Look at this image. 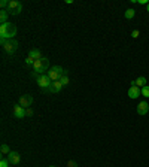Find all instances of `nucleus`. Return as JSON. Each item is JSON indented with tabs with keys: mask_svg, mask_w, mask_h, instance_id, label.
<instances>
[{
	"mask_svg": "<svg viewBox=\"0 0 149 167\" xmlns=\"http://www.w3.org/2000/svg\"><path fill=\"white\" fill-rule=\"evenodd\" d=\"M125 18H127V19H133V18H134V15H136V11H134V9H127V11H125Z\"/></svg>",
	"mask_w": 149,
	"mask_h": 167,
	"instance_id": "dca6fc26",
	"label": "nucleus"
},
{
	"mask_svg": "<svg viewBox=\"0 0 149 167\" xmlns=\"http://www.w3.org/2000/svg\"><path fill=\"white\" fill-rule=\"evenodd\" d=\"M139 34H140L139 30H133V32H131V37H133V39H137V37H139Z\"/></svg>",
	"mask_w": 149,
	"mask_h": 167,
	"instance_id": "5701e85b",
	"label": "nucleus"
},
{
	"mask_svg": "<svg viewBox=\"0 0 149 167\" xmlns=\"http://www.w3.org/2000/svg\"><path fill=\"white\" fill-rule=\"evenodd\" d=\"M48 70H49V60L46 58V57H42L40 60H36L33 64V72L36 75H45V73H48Z\"/></svg>",
	"mask_w": 149,
	"mask_h": 167,
	"instance_id": "f03ea898",
	"label": "nucleus"
},
{
	"mask_svg": "<svg viewBox=\"0 0 149 167\" xmlns=\"http://www.w3.org/2000/svg\"><path fill=\"white\" fill-rule=\"evenodd\" d=\"M25 64H27V66H33V64H34V60L30 58V57H27V58H25Z\"/></svg>",
	"mask_w": 149,
	"mask_h": 167,
	"instance_id": "4be33fe9",
	"label": "nucleus"
},
{
	"mask_svg": "<svg viewBox=\"0 0 149 167\" xmlns=\"http://www.w3.org/2000/svg\"><path fill=\"white\" fill-rule=\"evenodd\" d=\"M18 103L23 106V108H30L32 105H33V96H30V94H24V96H21L19 97V100H18Z\"/></svg>",
	"mask_w": 149,
	"mask_h": 167,
	"instance_id": "0eeeda50",
	"label": "nucleus"
},
{
	"mask_svg": "<svg viewBox=\"0 0 149 167\" xmlns=\"http://www.w3.org/2000/svg\"><path fill=\"white\" fill-rule=\"evenodd\" d=\"M8 17H9V12L6 9H2L0 11V23H8Z\"/></svg>",
	"mask_w": 149,
	"mask_h": 167,
	"instance_id": "4468645a",
	"label": "nucleus"
},
{
	"mask_svg": "<svg viewBox=\"0 0 149 167\" xmlns=\"http://www.w3.org/2000/svg\"><path fill=\"white\" fill-rule=\"evenodd\" d=\"M0 151H2V154H3V155H8L9 152H11V151H9V146L6 145V143H3V145L0 146Z\"/></svg>",
	"mask_w": 149,
	"mask_h": 167,
	"instance_id": "a211bd4d",
	"label": "nucleus"
},
{
	"mask_svg": "<svg viewBox=\"0 0 149 167\" xmlns=\"http://www.w3.org/2000/svg\"><path fill=\"white\" fill-rule=\"evenodd\" d=\"M149 112V103L148 101H140L137 105V113L139 115H146Z\"/></svg>",
	"mask_w": 149,
	"mask_h": 167,
	"instance_id": "f8f14e48",
	"label": "nucleus"
},
{
	"mask_svg": "<svg viewBox=\"0 0 149 167\" xmlns=\"http://www.w3.org/2000/svg\"><path fill=\"white\" fill-rule=\"evenodd\" d=\"M60 82L63 84V87H66V85H69V82H70V79H69V75H67V72L64 73V75L60 78Z\"/></svg>",
	"mask_w": 149,
	"mask_h": 167,
	"instance_id": "f3484780",
	"label": "nucleus"
},
{
	"mask_svg": "<svg viewBox=\"0 0 149 167\" xmlns=\"http://www.w3.org/2000/svg\"><path fill=\"white\" fill-rule=\"evenodd\" d=\"M61 90H63V84L60 82V81H54L52 85L46 90V92H49V94H57V92H60Z\"/></svg>",
	"mask_w": 149,
	"mask_h": 167,
	"instance_id": "9d476101",
	"label": "nucleus"
},
{
	"mask_svg": "<svg viewBox=\"0 0 149 167\" xmlns=\"http://www.w3.org/2000/svg\"><path fill=\"white\" fill-rule=\"evenodd\" d=\"M17 34V25L12 23H2L0 24V39H14V36Z\"/></svg>",
	"mask_w": 149,
	"mask_h": 167,
	"instance_id": "f257e3e1",
	"label": "nucleus"
},
{
	"mask_svg": "<svg viewBox=\"0 0 149 167\" xmlns=\"http://www.w3.org/2000/svg\"><path fill=\"white\" fill-rule=\"evenodd\" d=\"M14 117L18 118V119H23L24 117H27V113H25V108H23L19 103H17V105L14 106Z\"/></svg>",
	"mask_w": 149,
	"mask_h": 167,
	"instance_id": "1a4fd4ad",
	"label": "nucleus"
},
{
	"mask_svg": "<svg viewBox=\"0 0 149 167\" xmlns=\"http://www.w3.org/2000/svg\"><path fill=\"white\" fill-rule=\"evenodd\" d=\"M66 73V70L63 69V67H60V66H54V67H51L49 70H48V76L51 78V81L54 82V81H60V78Z\"/></svg>",
	"mask_w": 149,
	"mask_h": 167,
	"instance_id": "20e7f679",
	"label": "nucleus"
},
{
	"mask_svg": "<svg viewBox=\"0 0 149 167\" xmlns=\"http://www.w3.org/2000/svg\"><path fill=\"white\" fill-rule=\"evenodd\" d=\"M6 11H8L11 15H18V14H21V12H23V3H21V2H18V0H11Z\"/></svg>",
	"mask_w": 149,
	"mask_h": 167,
	"instance_id": "39448f33",
	"label": "nucleus"
},
{
	"mask_svg": "<svg viewBox=\"0 0 149 167\" xmlns=\"http://www.w3.org/2000/svg\"><path fill=\"white\" fill-rule=\"evenodd\" d=\"M49 167H55V166H49Z\"/></svg>",
	"mask_w": 149,
	"mask_h": 167,
	"instance_id": "bb28decb",
	"label": "nucleus"
},
{
	"mask_svg": "<svg viewBox=\"0 0 149 167\" xmlns=\"http://www.w3.org/2000/svg\"><path fill=\"white\" fill-rule=\"evenodd\" d=\"M25 113H27V117H33L34 112H33V109H32V108H27V109H25Z\"/></svg>",
	"mask_w": 149,
	"mask_h": 167,
	"instance_id": "b1692460",
	"label": "nucleus"
},
{
	"mask_svg": "<svg viewBox=\"0 0 149 167\" xmlns=\"http://www.w3.org/2000/svg\"><path fill=\"white\" fill-rule=\"evenodd\" d=\"M139 96H142V88L136 87V85H133V87L128 88V97L130 99H137Z\"/></svg>",
	"mask_w": 149,
	"mask_h": 167,
	"instance_id": "9b49d317",
	"label": "nucleus"
},
{
	"mask_svg": "<svg viewBox=\"0 0 149 167\" xmlns=\"http://www.w3.org/2000/svg\"><path fill=\"white\" fill-rule=\"evenodd\" d=\"M36 82H37V85L40 87L42 90H48L51 85H52V81H51V78L48 76V73H45V75H40L37 79H36Z\"/></svg>",
	"mask_w": 149,
	"mask_h": 167,
	"instance_id": "423d86ee",
	"label": "nucleus"
},
{
	"mask_svg": "<svg viewBox=\"0 0 149 167\" xmlns=\"http://www.w3.org/2000/svg\"><path fill=\"white\" fill-rule=\"evenodd\" d=\"M142 96L146 97V99H149V85H145V87L142 88Z\"/></svg>",
	"mask_w": 149,
	"mask_h": 167,
	"instance_id": "6ab92c4d",
	"label": "nucleus"
},
{
	"mask_svg": "<svg viewBox=\"0 0 149 167\" xmlns=\"http://www.w3.org/2000/svg\"><path fill=\"white\" fill-rule=\"evenodd\" d=\"M28 57H30V58H33L34 61H36V60H40V58H42L40 49H36V48L30 49V51H28Z\"/></svg>",
	"mask_w": 149,
	"mask_h": 167,
	"instance_id": "ddd939ff",
	"label": "nucleus"
},
{
	"mask_svg": "<svg viewBox=\"0 0 149 167\" xmlns=\"http://www.w3.org/2000/svg\"><path fill=\"white\" fill-rule=\"evenodd\" d=\"M0 167H9L8 158H2V161H0Z\"/></svg>",
	"mask_w": 149,
	"mask_h": 167,
	"instance_id": "aec40b11",
	"label": "nucleus"
},
{
	"mask_svg": "<svg viewBox=\"0 0 149 167\" xmlns=\"http://www.w3.org/2000/svg\"><path fill=\"white\" fill-rule=\"evenodd\" d=\"M8 5H9V2H8V0H2V2H0V6H2L3 9H5V8H8Z\"/></svg>",
	"mask_w": 149,
	"mask_h": 167,
	"instance_id": "393cba45",
	"label": "nucleus"
},
{
	"mask_svg": "<svg viewBox=\"0 0 149 167\" xmlns=\"http://www.w3.org/2000/svg\"><path fill=\"white\" fill-rule=\"evenodd\" d=\"M146 8H148V12H149V5H148V6H146Z\"/></svg>",
	"mask_w": 149,
	"mask_h": 167,
	"instance_id": "a878e982",
	"label": "nucleus"
},
{
	"mask_svg": "<svg viewBox=\"0 0 149 167\" xmlns=\"http://www.w3.org/2000/svg\"><path fill=\"white\" fill-rule=\"evenodd\" d=\"M0 45L3 46L5 52L9 54V55L15 54V51L18 49V42L15 41V39H9V41H6V39H0Z\"/></svg>",
	"mask_w": 149,
	"mask_h": 167,
	"instance_id": "7ed1b4c3",
	"label": "nucleus"
},
{
	"mask_svg": "<svg viewBox=\"0 0 149 167\" xmlns=\"http://www.w3.org/2000/svg\"><path fill=\"white\" fill-rule=\"evenodd\" d=\"M145 85H146V78H145V76H139V78L136 79V87L143 88Z\"/></svg>",
	"mask_w": 149,
	"mask_h": 167,
	"instance_id": "2eb2a0df",
	"label": "nucleus"
},
{
	"mask_svg": "<svg viewBox=\"0 0 149 167\" xmlns=\"http://www.w3.org/2000/svg\"><path fill=\"white\" fill-rule=\"evenodd\" d=\"M8 161H9V164L17 166V164H19V161H21V155L18 152H15V151H11L8 154Z\"/></svg>",
	"mask_w": 149,
	"mask_h": 167,
	"instance_id": "6e6552de",
	"label": "nucleus"
},
{
	"mask_svg": "<svg viewBox=\"0 0 149 167\" xmlns=\"http://www.w3.org/2000/svg\"><path fill=\"white\" fill-rule=\"evenodd\" d=\"M67 167H78V163L73 161V160H69L67 161Z\"/></svg>",
	"mask_w": 149,
	"mask_h": 167,
	"instance_id": "412c9836",
	"label": "nucleus"
}]
</instances>
